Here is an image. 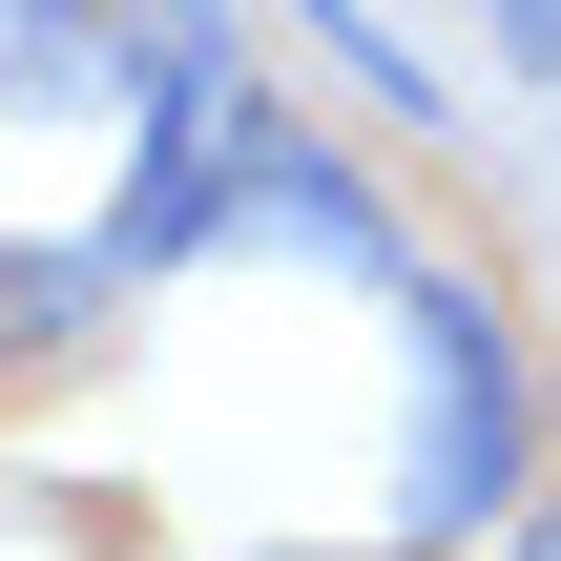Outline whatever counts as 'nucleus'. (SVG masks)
I'll return each mask as SVG.
<instances>
[{
	"mask_svg": "<svg viewBox=\"0 0 561 561\" xmlns=\"http://www.w3.org/2000/svg\"><path fill=\"white\" fill-rule=\"evenodd\" d=\"M416 520L458 541V520H541V458H520V333L458 291V271H416Z\"/></svg>",
	"mask_w": 561,
	"mask_h": 561,
	"instance_id": "nucleus-1",
	"label": "nucleus"
},
{
	"mask_svg": "<svg viewBox=\"0 0 561 561\" xmlns=\"http://www.w3.org/2000/svg\"><path fill=\"white\" fill-rule=\"evenodd\" d=\"M500 561H561V479H541V520H520V541H500Z\"/></svg>",
	"mask_w": 561,
	"mask_h": 561,
	"instance_id": "nucleus-2",
	"label": "nucleus"
},
{
	"mask_svg": "<svg viewBox=\"0 0 561 561\" xmlns=\"http://www.w3.org/2000/svg\"><path fill=\"white\" fill-rule=\"evenodd\" d=\"M291 561H416V541H291Z\"/></svg>",
	"mask_w": 561,
	"mask_h": 561,
	"instance_id": "nucleus-3",
	"label": "nucleus"
}]
</instances>
